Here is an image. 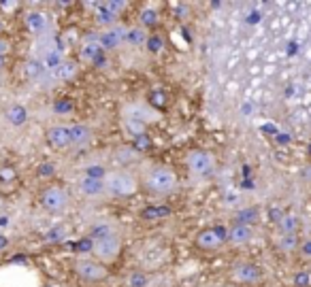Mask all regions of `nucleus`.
Segmentation results:
<instances>
[{
    "instance_id": "f3484780",
    "label": "nucleus",
    "mask_w": 311,
    "mask_h": 287,
    "mask_svg": "<svg viewBox=\"0 0 311 287\" xmlns=\"http://www.w3.org/2000/svg\"><path fill=\"white\" fill-rule=\"evenodd\" d=\"M30 119V111H28L24 105L15 102L11 105L7 111H5V121L11 126V128H24Z\"/></svg>"
},
{
    "instance_id": "6e6552de",
    "label": "nucleus",
    "mask_w": 311,
    "mask_h": 287,
    "mask_svg": "<svg viewBox=\"0 0 311 287\" xmlns=\"http://www.w3.org/2000/svg\"><path fill=\"white\" fill-rule=\"evenodd\" d=\"M230 279L239 285H258L262 281V268L254 262H237L230 268Z\"/></svg>"
},
{
    "instance_id": "7ed1b4c3",
    "label": "nucleus",
    "mask_w": 311,
    "mask_h": 287,
    "mask_svg": "<svg viewBox=\"0 0 311 287\" xmlns=\"http://www.w3.org/2000/svg\"><path fill=\"white\" fill-rule=\"evenodd\" d=\"M105 188H107V196L128 198L139 192V181L128 170H109L105 177Z\"/></svg>"
},
{
    "instance_id": "1a4fd4ad",
    "label": "nucleus",
    "mask_w": 311,
    "mask_h": 287,
    "mask_svg": "<svg viewBox=\"0 0 311 287\" xmlns=\"http://www.w3.org/2000/svg\"><path fill=\"white\" fill-rule=\"evenodd\" d=\"M126 32H128V26L124 24H113L111 28H105V30L98 34V43L105 51H115L126 47Z\"/></svg>"
},
{
    "instance_id": "2eb2a0df",
    "label": "nucleus",
    "mask_w": 311,
    "mask_h": 287,
    "mask_svg": "<svg viewBox=\"0 0 311 287\" xmlns=\"http://www.w3.org/2000/svg\"><path fill=\"white\" fill-rule=\"evenodd\" d=\"M79 192L86 198H103L107 194L105 179H92V177H79Z\"/></svg>"
},
{
    "instance_id": "72a5a7b5",
    "label": "nucleus",
    "mask_w": 311,
    "mask_h": 287,
    "mask_svg": "<svg viewBox=\"0 0 311 287\" xmlns=\"http://www.w3.org/2000/svg\"><path fill=\"white\" fill-rule=\"evenodd\" d=\"M5 68V57H0V70Z\"/></svg>"
},
{
    "instance_id": "f257e3e1",
    "label": "nucleus",
    "mask_w": 311,
    "mask_h": 287,
    "mask_svg": "<svg viewBox=\"0 0 311 287\" xmlns=\"http://www.w3.org/2000/svg\"><path fill=\"white\" fill-rule=\"evenodd\" d=\"M143 185L149 194H156V196H166L175 192L177 188V175L171 166H164V164H156L151 166L145 177H143Z\"/></svg>"
},
{
    "instance_id": "cd10ccee",
    "label": "nucleus",
    "mask_w": 311,
    "mask_h": 287,
    "mask_svg": "<svg viewBox=\"0 0 311 287\" xmlns=\"http://www.w3.org/2000/svg\"><path fill=\"white\" fill-rule=\"evenodd\" d=\"M103 5H105V9H107V11H111L115 17H118L120 13L126 9V3H115V0H109V3H103Z\"/></svg>"
},
{
    "instance_id": "5701e85b",
    "label": "nucleus",
    "mask_w": 311,
    "mask_h": 287,
    "mask_svg": "<svg viewBox=\"0 0 311 287\" xmlns=\"http://www.w3.org/2000/svg\"><path fill=\"white\" fill-rule=\"evenodd\" d=\"M96 24H101L103 30H105V28H111L113 24H118V17L113 15L111 11H107L105 5L101 3V5H98V9H96Z\"/></svg>"
},
{
    "instance_id": "a878e982",
    "label": "nucleus",
    "mask_w": 311,
    "mask_h": 287,
    "mask_svg": "<svg viewBox=\"0 0 311 287\" xmlns=\"http://www.w3.org/2000/svg\"><path fill=\"white\" fill-rule=\"evenodd\" d=\"M168 213H171V211H168L166 207H162V209H147V211H143V217L156 221V219H164Z\"/></svg>"
},
{
    "instance_id": "c756f323",
    "label": "nucleus",
    "mask_w": 311,
    "mask_h": 287,
    "mask_svg": "<svg viewBox=\"0 0 311 287\" xmlns=\"http://www.w3.org/2000/svg\"><path fill=\"white\" fill-rule=\"evenodd\" d=\"M11 215L9 213H0V232H7V230L11 228Z\"/></svg>"
},
{
    "instance_id": "0eeeda50",
    "label": "nucleus",
    "mask_w": 311,
    "mask_h": 287,
    "mask_svg": "<svg viewBox=\"0 0 311 287\" xmlns=\"http://www.w3.org/2000/svg\"><path fill=\"white\" fill-rule=\"evenodd\" d=\"M194 242H196V247L203 249V251H216L224 245V242H228V230L222 228V225L205 228L196 234Z\"/></svg>"
},
{
    "instance_id": "9d476101",
    "label": "nucleus",
    "mask_w": 311,
    "mask_h": 287,
    "mask_svg": "<svg viewBox=\"0 0 311 287\" xmlns=\"http://www.w3.org/2000/svg\"><path fill=\"white\" fill-rule=\"evenodd\" d=\"M26 28H28V32H30L34 38L38 36H47V34H53V22L49 17V13L45 11H30L26 15Z\"/></svg>"
},
{
    "instance_id": "f8f14e48",
    "label": "nucleus",
    "mask_w": 311,
    "mask_h": 287,
    "mask_svg": "<svg viewBox=\"0 0 311 287\" xmlns=\"http://www.w3.org/2000/svg\"><path fill=\"white\" fill-rule=\"evenodd\" d=\"M124 119H130V121H137V124H151V121H158L160 119V113L149 109L147 105H128L124 109Z\"/></svg>"
},
{
    "instance_id": "412c9836",
    "label": "nucleus",
    "mask_w": 311,
    "mask_h": 287,
    "mask_svg": "<svg viewBox=\"0 0 311 287\" xmlns=\"http://www.w3.org/2000/svg\"><path fill=\"white\" fill-rule=\"evenodd\" d=\"M301 247V240L296 234H279L277 236V249L281 253H294Z\"/></svg>"
},
{
    "instance_id": "473e14b6",
    "label": "nucleus",
    "mask_w": 311,
    "mask_h": 287,
    "mask_svg": "<svg viewBox=\"0 0 311 287\" xmlns=\"http://www.w3.org/2000/svg\"><path fill=\"white\" fill-rule=\"evenodd\" d=\"M3 207H5V198L0 196V213H3Z\"/></svg>"
},
{
    "instance_id": "aec40b11",
    "label": "nucleus",
    "mask_w": 311,
    "mask_h": 287,
    "mask_svg": "<svg viewBox=\"0 0 311 287\" xmlns=\"http://www.w3.org/2000/svg\"><path fill=\"white\" fill-rule=\"evenodd\" d=\"M77 64L73 62V60H68V57H66V60L58 66V68H55L53 70V73H51V79H53V83H60V81H70V79H73L75 75H77Z\"/></svg>"
},
{
    "instance_id": "ddd939ff",
    "label": "nucleus",
    "mask_w": 311,
    "mask_h": 287,
    "mask_svg": "<svg viewBox=\"0 0 311 287\" xmlns=\"http://www.w3.org/2000/svg\"><path fill=\"white\" fill-rule=\"evenodd\" d=\"M45 138L47 142L53 147V149H70L73 147V142H70V130H68V126L64 124H53L47 128V132H45Z\"/></svg>"
},
{
    "instance_id": "423d86ee",
    "label": "nucleus",
    "mask_w": 311,
    "mask_h": 287,
    "mask_svg": "<svg viewBox=\"0 0 311 287\" xmlns=\"http://www.w3.org/2000/svg\"><path fill=\"white\" fill-rule=\"evenodd\" d=\"M41 207L49 213H62L70 207V194L62 185H49L41 194Z\"/></svg>"
},
{
    "instance_id": "bb28decb",
    "label": "nucleus",
    "mask_w": 311,
    "mask_h": 287,
    "mask_svg": "<svg viewBox=\"0 0 311 287\" xmlns=\"http://www.w3.org/2000/svg\"><path fill=\"white\" fill-rule=\"evenodd\" d=\"M294 285H296V287H311V272H307V270L296 272Z\"/></svg>"
},
{
    "instance_id": "4be33fe9",
    "label": "nucleus",
    "mask_w": 311,
    "mask_h": 287,
    "mask_svg": "<svg viewBox=\"0 0 311 287\" xmlns=\"http://www.w3.org/2000/svg\"><path fill=\"white\" fill-rule=\"evenodd\" d=\"M299 223H301L299 217H296V215H292V213L284 215V217L277 221L281 234H296V232H299Z\"/></svg>"
},
{
    "instance_id": "dca6fc26",
    "label": "nucleus",
    "mask_w": 311,
    "mask_h": 287,
    "mask_svg": "<svg viewBox=\"0 0 311 287\" xmlns=\"http://www.w3.org/2000/svg\"><path fill=\"white\" fill-rule=\"evenodd\" d=\"M254 238V228L247 223H235L232 228H228V242L235 247H241L247 245Z\"/></svg>"
},
{
    "instance_id": "4468645a",
    "label": "nucleus",
    "mask_w": 311,
    "mask_h": 287,
    "mask_svg": "<svg viewBox=\"0 0 311 287\" xmlns=\"http://www.w3.org/2000/svg\"><path fill=\"white\" fill-rule=\"evenodd\" d=\"M105 49L101 47V43H98V36H90L83 40V45H81V60L83 62H88V64H103V57H105Z\"/></svg>"
},
{
    "instance_id": "6ab92c4d",
    "label": "nucleus",
    "mask_w": 311,
    "mask_h": 287,
    "mask_svg": "<svg viewBox=\"0 0 311 287\" xmlns=\"http://www.w3.org/2000/svg\"><path fill=\"white\" fill-rule=\"evenodd\" d=\"M68 130H70V142H73L75 149H81V147H88L90 145L92 130L86 124H70Z\"/></svg>"
},
{
    "instance_id": "c85d7f7f",
    "label": "nucleus",
    "mask_w": 311,
    "mask_h": 287,
    "mask_svg": "<svg viewBox=\"0 0 311 287\" xmlns=\"http://www.w3.org/2000/svg\"><path fill=\"white\" fill-rule=\"evenodd\" d=\"M299 253H301L303 257H307V260H311V238H305V240L301 242Z\"/></svg>"
},
{
    "instance_id": "39448f33",
    "label": "nucleus",
    "mask_w": 311,
    "mask_h": 287,
    "mask_svg": "<svg viewBox=\"0 0 311 287\" xmlns=\"http://www.w3.org/2000/svg\"><path fill=\"white\" fill-rule=\"evenodd\" d=\"M73 270H75V275L86 283H101L109 277L107 266L101 264L98 260H90V257H79L73 266Z\"/></svg>"
},
{
    "instance_id": "9b49d317",
    "label": "nucleus",
    "mask_w": 311,
    "mask_h": 287,
    "mask_svg": "<svg viewBox=\"0 0 311 287\" xmlns=\"http://www.w3.org/2000/svg\"><path fill=\"white\" fill-rule=\"evenodd\" d=\"M55 51H64L62 47V40L55 36V34H47V36H38L32 40L30 45V53H32V60H43V57L55 53Z\"/></svg>"
},
{
    "instance_id": "20e7f679",
    "label": "nucleus",
    "mask_w": 311,
    "mask_h": 287,
    "mask_svg": "<svg viewBox=\"0 0 311 287\" xmlns=\"http://www.w3.org/2000/svg\"><path fill=\"white\" fill-rule=\"evenodd\" d=\"M186 166H188V170L192 172L194 177L209 179V177H213L218 164H216L213 153H209L205 149H192L186 155Z\"/></svg>"
},
{
    "instance_id": "b1692460",
    "label": "nucleus",
    "mask_w": 311,
    "mask_h": 287,
    "mask_svg": "<svg viewBox=\"0 0 311 287\" xmlns=\"http://www.w3.org/2000/svg\"><path fill=\"white\" fill-rule=\"evenodd\" d=\"M107 168L105 166H101V164H90V166H86L83 168V177H92V179H105L107 177Z\"/></svg>"
},
{
    "instance_id": "7c9ffc66",
    "label": "nucleus",
    "mask_w": 311,
    "mask_h": 287,
    "mask_svg": "<svg viewBox=\"0 0 311 287\" xmlns=\"http://www.w3.org/2000/svg\"><path fill=\"white\" fill-rule=\"evenodd\" d=\"M11 51V40H7L5 36H0V57H7Z\"/></svg>"
},
{
    "instance_id": "393cba45",
    "label": "nucleus",
    "mask_w": 311,
    "mask_h": 287,
    "mask_svg": "<svg viewBox=\"0 0 311 287\" xmlns=\"http://www.w3.org/2000/svg\"><path fill=\"white\" fill-rule=\"evenodd\" d=\"M156 24H158V13H156L153 9H149V7L143 9V13H141V26L149 30V28L156 26Z\"/></svg>"
},
{
    "instance_id": "f03ea898",
    "label": "nucleus",
    "mask_w": 311,
    "mask_h": 287,
    "mask_svg": "<svg viewBox=\"0 0 311 287\" xmlns=\"http://www.w3.org/2000/svg\"><path fill=\"white\" fill-rule=\"evenodd\" d=\"M92 253L94 260H98L101 264H113L122 253V238L118 232L113 230H105V232L96 234L92 238Z\"/></svg>"
},
{
    "instance_id": "2f4dec72",
    "label": "nucleus",
    "mask_w": 311,
    "mask_h": 287,
    "mask_svg": "<svg viewBox=\"0 0 311 287\" xmlns=\"http://www.w3.org/2000/svg\"><path fill=\"white\" fill-rule=\"evenodd\" d=\"M11 247V236L7 232H0V251H5Z\"/></svg>"
},
{
    "instance_id": "a211bd4d",
    "label": "nucleus",
    "mask_w": 311,
    "mask_h": 287,
    "mask_svg": "<svg viewBox=\"0 0 311 287\" xmlns=\"http://www.w3.org/2000/svg\"><path fill=\"white\" fill-rule=\"evenodd\" d=\"M149 40V32L147 28H143L141 24L137 26H128V32H126V47H132V49H141L145 47Z\"/></svg>"
}]
</instances>
